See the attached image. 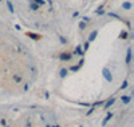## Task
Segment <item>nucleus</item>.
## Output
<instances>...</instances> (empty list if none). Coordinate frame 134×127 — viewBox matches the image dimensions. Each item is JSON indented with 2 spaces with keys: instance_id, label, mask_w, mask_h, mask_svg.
Here are the masks:
<instances>
[{
  "instance_id": "f257e3e1",
  "label": "nucleus",
  "mask_w": 134,
  "mask_h": 127,
  "mask_svg": "<svg viewBox=\"0 0 134 127\" xmlns=\"http://www.w3.org/2000/svg\"><path fill=\"white\" fill-rule=\"evenodd\" d=\"M103 75H105V78L109 80V82H111V80H113V76H111V74H110V71L107 70V68H105V70H103Z\"/></svg>"
},
{
  "instance_id": "f03ea898",
  "label": "nucleus",
  "mask_w": 134,
  "mask_h": 127,
  "mask_svg": "<svg viewBox=\"0 0 134 127\" xmlns=\"http://www.w3.org/2000/svg\"><path fill=\"white\" fill-rule=\"evenodd\" d=\"M130 59H131V50L129 48V50H127V57H126V63H130Z\"/></svg>"
},
{
  "instance_id": "7ed1b4c3",
  "label": "nucleus",
  "mask_w": 134,
  "mask_h": 127,
  "mask_svg": "<svg viewBox=\"0 0 134 127\" xmlns=\"http://www.w3.org/2000/svg\"><path fill=\"white\" fill-rule=\"evenodd\" d=\"M95 36H97V31H94V32H93V35H90V38H88V42H93Z\"/></svg>"
},
{
  "instance_id": "20e7f679",
  "label": "nucleus",
  "mask_w": 134,
  "mask_h": 127,
  "mask_svg": "<svg viewBox=\"0 0 134 127\" xmlns=\"http://www.w3.org/2000/svg\"><path fill=\"white\" fill-rule=\"evenodd\" d=\"M7 4H8V8H9L11 12H14V7H12V4H11V2H7Z\"/></svg>"
},
{
  "instance_id": "39448f33",
  "label": "nucleus",
  "mask_w": 134,
  "mask_h": 127,
  "mask_svg": "<svg viewBox=\"0 0 134 127\" xmlns=\"http://www.w3.org/2000/svg\"><path fill=\"white\" fill-rule=\"evenodd\" d=\"M60 57H62V59H70V57H71V55H62Z\"/></svg>"
},
{
  "instance_id": "423d86ee",
  "label": "nucleus",
  "mask_w": 134,
  "mask_h": 127,
  "mask_svg": "<svg viewBox=\"0 0 134 127\" xmlns=\"http://www.w3.org/2000/svg\"><path fill=\"white\" fill-rule=\"evenodd\" d=\"M31 8H32V9H38V5L32 3V4H31Z\"/></svg>"
},
{
  "instance_id": "0eeeda50",
  "label": "nucleus",
  "mask_w": 134,
  "mask_h": 127,
  "mask_svg": "<svg viewBox=\"0 0 134 127\" xmlns=\"http://www.w3.org/2000/svg\"><path fill=\"white\" fill-rule=\"evenodd\" d=\"M124 7H126V9H129V8H130V3H125Z\"/></svg>"
},
{
  "instance_id": "6e6552de",
  "label": "nucleus",
  "mask_w": 134,
  "mask_h": 127,
  "mask_svg": "<svg viewBox=\"0 0 134 127\" xmlns=\"http://www.w3.org/2000/svg\"><path fill=\"white\" fill-rule=\"evenodd\" d=\"M76 54H82V50H81V47H78V48H76Z\"/></svg>"
},
{
  "instance_id": "1a4fd4ad",
  "label": "nucleus",
  "mask_w": 134,
  "mask_h": 127,
  "mask_svg": "<svg viewBox=\"0 0 134 127\" xmlns=\"http://www.w3.org/2000/svg\"><path fill=\"white\" fill-rule=\"evenodd\" d=\"M66 72H67L66 70H62V72H60V75H62V76H64V75H66Z\"/></svg>"
}]
</instances>
